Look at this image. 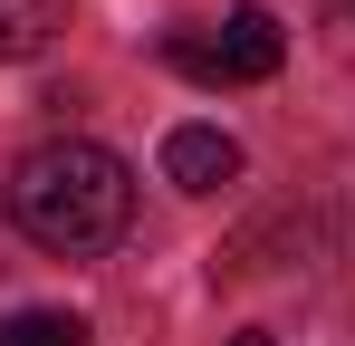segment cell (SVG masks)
<instances>
[{"instance_id":"cell-4","label":"cell","mask_w":355,"mask_h":346,"mask_svg":"<svg viewBox=\"0 0 355 346\" xmlns=\"http://www.w3.org/2000/svg\"><path fill=\"white\" fill-rule=\"evenodd\" d=\"M58 29H67V0H0V67L39 58Z\"/></svg>"},{"instance_id":"cell-5","label":"cell","mask_w":355,"mask_h":346,"mask_svg":"<svg viewBox=\"0 0 355 346\" xmlns=\"http://www.w3.org/2000/svg\"><path fill=\"white\" fill-rule=\"evenodd\" d=\"M0 346H87V327L67 308H19V318H0Z\"/></svg>"},{"instance_id":"cell-6","label":"cell","mask_w":355,"mask_h":346,"mask_svg":"<svg viewBox=\"0 0 355 346\" xmlns=\"http://www.w3.org/2000/svg\"><path fill=\"white\" fill-rule=\"evenodd\" d=\"M164 58H173L192 87H231V67H221V39H164Z\"/></svg>"},{"instance_id":"cell-2","label":"cell","mask_w":355,"mask_h":346,"mask_svg":"<svg viewBox=\"0 0 355 346\" xmlns=\"http://www.w3.org/2000/svg\"><path fill=\"white\" fill-rule=\"evenodd\" d=\"M164 183L221 192V183H240V145L221 135V125H173V135H164Z\"/></svg>"},{"instance_id":"cell-1","label":"cell","mask_w":355,"mask_h":346,"mask_svg":"<svg viewBox=\"0 0 355 346\" xmlns=\"http://www.w3.org/2000/svg\"><path fill=\"white\" fill-rule=\"evenodd\" d=\"M10 222L29 231L39 250H58V260H96V250H116L125 222H135V173H125L106 145H87V135L29 145V154L10 164Z\"/></svg>"},{"instance_id":"cell-3","label":"cell","mask_w":355,"mask_h":346,"mask_svg":"<svg viewBox=\"0 0 355 346\" xmlns=\"http://www.w3.org/2000/svg\"><path fill=\"white\" fill-rule=\"evenodd\" d=\"M279 58H288V29H279L269 10H231V19H221V67H231V87L279 77Z\"/></svg>"},{"instance_id":"cell-7","label":"cell","mask_w":355,"mask_h":346,"mask_svg":"<svg viewBox=\"0 0 355 346\" xmlns=\"http://www.w3.org/2000/svg\"><path fill=\"white\" fill-rule=\"evenodd\" d=\"M231 346H269V327H240V337H231Z\"/></svg>"},{"instance_id":"cell-8","label":"cell","mask_w":355,"mask_h":346,"mask_svg":"<svg viewBox=\"0 0 355 346\" xmlns=\"http://www.w3.org/2000/svg\"><path fill=\"white\" fill-rule=\"evenodd\" d=\"M336 10H355V0H336Z\"/></svg>"}]
</instances>
